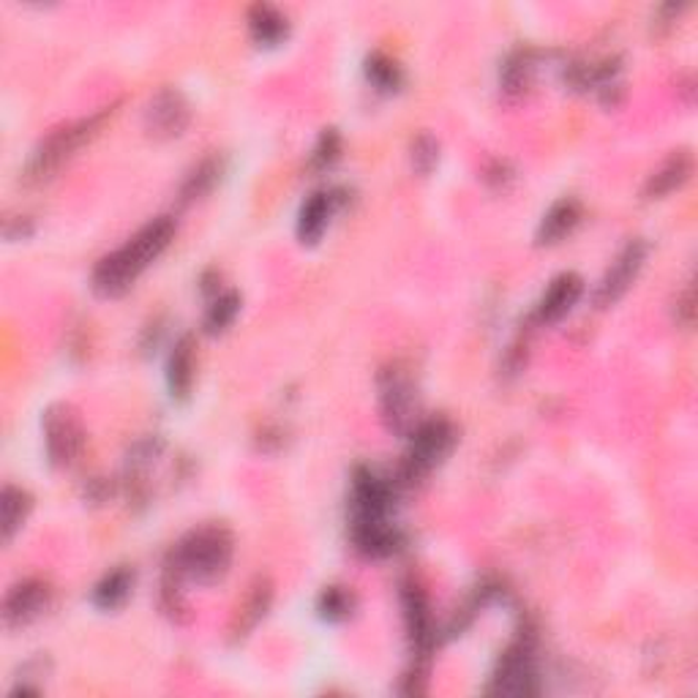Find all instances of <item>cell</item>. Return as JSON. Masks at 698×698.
<instances>
[{
	"mask_svg": "<svg viewBox=\"0 0 698 698\" xmlns=\"http://www.w3.org/2000/svg\"><path fill=\"white\" fill-rule=\"evenodd\" d=\"M235 538L221 524H205V527L186 532L167 554L164 581H161V606L167 614L183 611L180 589L183 584H216L225 579L232 565Z\"/></svg>",
	"mask_w": 698,
	"mask_h": 698,
	"instance_id": "6da1fadb",
	"label": "cell"
},
{
	"mask_svg": "<svg viewBox=\"0 0 698 698\" xmlns=\"http://www.w3.org/2000/svg\"><path fill=\"white\" fill-rule=\"evenodd\" d=\"M174 230H178V225H174L172 216H156V219H150L148 225H142L140 230L131 235L123 246L101 257L96 262L93 273H90V290H93V295L110 300L129 292L150 265L164 255L167 246L172 243Z\"/></svg>",
	"mask_w": 698,
	"mask_h": 698,
	"instance_id": "7a4b0ae2",
	"label": "cell"
},
{
	"mask_svg": "<svg viewBox=\"0 0 698 698\" xmlns=\"http://www.w3.org/2000/svg\"><path fill=\"white\" fill-rule=\"evenodd\" d=\"M112 112H116V107H104V110H99L96 116L74 120V123H66L60 126V129L50 131V134L36 146L33 153H30L26 172H22L26 183H44V180L56 178L60 167H63L77 150L86 146L88 140H93V137L99 134L101 126L107 123V118H112Z\"/></svg>",
	"mask_w": 698,
	"mask_h": 698,
	"instance_id": "3957f363",
	"label": "cell"
},
{
	"mask_svg": "<svg viewBox=\"0 0 698 698\" xmlns=\"http://www.w3.org/2000/svg\"><path fill=\"white\" fill-rule=\"evenodd\" d=\"M407 439L409 448L399 467V475H396L399 486H415L423 478H429L448 459L450 450L456 448L459 431H456V426L448 418H426L415 426L412 435Z\"/></svg>",
	"mask_w": 698,
	"mask_h": 698,
	"instance_id": "277c9868",
	"label": "cell"
},
{
	"mask_svg": "<svg viewBox=\"0 0 698 698\" xmlns=\"http://www.w3.org/2000/svg\"><path fill=\"white\" fill-rule=\"evenodd\" d=\"M538 658H535V634L529 628L519 630L513 641L499 655L491 671L486 694L489 696H535L540 690Z\"/></svg>",
	"mask_w": 698,
	"mask_h": 698,
	"instance_id": "5b68a950",
	"label": "cell"
},
{
	"mask_svg": "<svg viewBox=\"0 0 698 698\" xmlns=\"http://www.w3.org/2000/svg\"><path fill=\"white\" fill-rule=\"evenodd\" d=\"M379 412H382V423L401 437L412 435L415 426L423 420L418 388L399 363L379 375Z\"/></svg>",
	"mask_w": 698,
	"mask_h": 698,
	"instance_id": "8992f818",
	"label": "cell"
},
{
	"mask_svg": "<svg viewBox=\"0 0 698 698\" xmlns=\"http://www.w3.org/2000/svg\"><path fill=\"white\" fill-rule=\"evenodd\" d=\"M41 435H44V453L52 467L66 469L77 465L86 450V426L80 412L71 405H52L41 415Z\"/></svg>",
	"mask_w": 698,
	"mask_h": 698,
	"instance_id": "52a82bcc",
	"label": "cell"
},
{
	"mask_svg": "<svg viewBox=\"0 0 698 698\" xmlns=\"http://www.w3.org/2000/svg\"><path fill=\"white\" fill-rule=\"evenodd\" d=\"M647 251L649 246L644 243L641 238L625 243V249L614 257V262L609 265V270H606L598 290L592 295L598 309H609V306L617 303V300L630 290V285H634L636 276L641 273L644 262H647Z\"/></svg>",
	"mask_w": 698,
	"mask_h": 698,
	"instance_id": "ba28073f",
	"label": "cell"
},
{
	"mask_svg": "<svg viewBox=\"0 0 698 698\" xmlns=\"http://www.w3.org/2000/svg\"><path fill=\"white\" fill-rule=\"evenodd\" d=\"M142 123H146L148 137H153V140H174V137H180L189 129L191 104L178 88H161L148 101Z\"/></svg>",
	"mask_w": 698,
	"mask_h": 698,
	"instance_id": "9c48e42d",
	"label": "cell"
},
{
	"mask_svg": "<svg viewBox=\"0 0 698 698\" xmlns=\"http://www.w3.org/2000/svg\"><path fill=\"white\" fill-rule=\"evenodd\" d=\"M52 604V587L44 579H22L3 600V622L9 630L36 622Z\"/></svg>",
	"mask_w": 698,
	"mask_h": 698,
	"instance_id": "30bf717a",
	"label": "cell"
},
{
	"mask_svg": "<svg viewBox=\"0 0 698 698\" xmlns=\"http://www.w3.org/2000/svg\"><path fill=\"white\" fill-rule=\"evenodd\" d=\"M341 205H345V197H341L339 189H320L306 197V202L298 210V221H295V232H298L300 243H320L330 219H333V213Z\"/></svg>",
	"mask_w": 698,
	"mask_h": 698,
	"instance_id": "8fae6325",
	"label": "cell"
},
{
	"mask_svg": "<svg viewBox=\"0 0 698 698\" xmlns=\"http://www.w3.org/2000/svg\"><path fill=\"white\" fill-rule=\"evenodd\" d=\"M584 295V279L579 273H559L557 279L546 287V292L540 295L538 306L532 311V322L538 325H554L570 315L576 309V303Z\"/></svg>",
	"mask_w": 698,
	"mask_h": 698,
	"instance_id": "7c38bea8",
	"label": "cell"
},
{
	"mask_svg": "<svg viewBox=\"0 0 698 698\" xmlns=\"http://www.w3.org/2000/svg\"><path fill=\"white\" fill-rule=\"evenodd\" d=\"M195 355H197V345L191 333H183L172 345L170 358H167V388H170L172 399H178V401L189 399L191 388H195V369H197Z\"/></svg>",
	"mask_w": 698,
	"mask_h": 698,
	"instance_id": "4fadbf2b",
	"label": "cell"
},
{
	"mask_svg": "<svg viewBox=\"0 0 698 698\" xmlns=\"http://www.w3.org/2000/svg\"><path fill=\"white\" fill-rule=\"evenodd\" d=\"M690 172H694V156H690L688 150H677V153H671L658 170L649 174L647 183H644V197H647V200H664L671 191L682 189V186L688 183Z\"/></svg>",
	"mask_w": 698,
	"mask_h": 698,
	"instance_id": "5bb4252c",
	"label": "cell"
},
{
	"mask_svg": "<svg viewBox=\"0 0 698 698\" xmlns=\"http://www.w3.org/2000/svg\"><path fill=\"white\" fill-rule=\"evenodd\" d=\"M579 221L581 205L570 200V197H565V200H557L549 210H546L544 219H540L538 225V232H535V240H538L540 246L559 243V240L568 238V235L579 227Z\"/></svg>",
	"mask_w": 698,
	"mask_h": 698,
	"instance_id": "9a60e30c",
	"label": "cell"
},
{
	"mask_svg": "<svg viewBox=\"0 0 698 698\" xmlns=\"http://www.w3.org/2000/svg\"><path fill=\"white\" fill-rule=\"evenodd\" d=\"M30 510H33V497L22 486L6 483L3 495H0V532H3V544H11L14 535L20 532L22 524L28 521Z\"/></svg>",
	"mask_w": 698,
	"mask_h": 698,
	"instance_id": "2e32d148",
	"label": "cell"
},
{
	"mask_svg": "<svg viewBox=\"0 0 698 698\" xmlns=\"http://www.w3.org/2000/svg\"><path fill=\"white\" fill-rule=\"evenodd\" d=\"M287 17L276 6L257 3L249 9L251 39L260 47H276L287 39Z\"/></svg>",
	"mask_w": 698,
	"mask_h": 698,
	"instance_id": "e0dca14e",
	"label": "cell"
},
{
	"mask_svg": "<svg viewBox=\"0 0 698 698\" xmlns=\"http://www.w3.org/2000/svg\"><path fill=\"white\" fill-rule=\"evenodd\" d=\"M535 71H538V52L535 50H516L505 60L502 71H499V86L502 93L521 96L532 82Z\"/></svg>",
	"mask_w": 698,
	"mask_h": 698,
	"instance_id": "ac0fdd59",
	"label": "cell"
},
{
	"mask_svg": "<svg viewBox=\"0 0 698 698\" xmlns=\"http://www.w3.org/2000/svg\"><path fill=\"white\" fill-rule=\"evenodd\" d=\"M131 587H134V574L129 568H116L93 587V606L101 611H116L129 600Z\"/></svg>",
	"mask_w": 698,
	"mask_h": 698,
	"instance_id": "d6986e66",
	"label": "cell"
},
{
	"mask_svg": "<svg viewBox=\"0 0 698 698\" xmlns=\"http://www.w3.org/2000/svg\"><path fill=\"white\" fill-rule=\"evenodd\" d=\"M238 315H240V295L235 290L216 292L213 298H210V306L205 309V317H202L205 333L208 336L225 333Z\"/></svg>",
	"mask_w": 698,
	"mask_h": 698,
	"instance_id": "ffe728a7",
	"label": "cell"
},
{
	"mask_svg": "<svg viewBox=\"0 0 698 698\" xmlns=\"http://www.w3.org/2000/svg\"><path fill=\"white\" fill-rule=\"evenodd\" d=\"M219 174H221L219 159H213V156L202 159L200 164L195 167V170L186 174L183 186H180V202L189 205V202H195V200H202V197L208 195V191L216 186Z\"/></svg>",
	"mask_w": 698,
	"mask_h": 698,
	"instance_id": "44dd1931",
	"label": "cell"
},
{
	"mask_svg": "<svg viewBox=\"0 0 698 698\" xmlns=\"http://www.w3.org/2000/svg\"><path fill=\"white\" fill-rule=\"evenodd\" d=\"M366 77H369L371 86L382 90V93H393V90L401 88V80H405L399 63H396L393 58L385 56V52H371V56L366 58Z\"/></svg>",
	"mask_w": 698,
	"mask_h": 698,
	"instance_id": "7402d4cb",
	"label": "cell"
},
{
	"mask_svg": "<svg viewBox=\"0 0 698 698\" xmlns=\"http://www.w3.org/2000/svg\"><path fill=\"white\" fill-rule=\"evenodd\" d=\"M270 606V587L265 581L257 584L255 589L249 592V598H246V604L238 609V628H235V636L240 634H249L251 628H255L257 622L265 617V611H268Z\"/></svg>",
	"mask_w": 698,
	"mask_h": 698,
	"instance_id": "603a6c76",
	"label": "cell"
},
{
	"mask_svg": "<svg viewBox=\"0 0 698 698\" xmlns=\"http://www.w3.org/2000/svg\"><path fill=\"white\" fill-rule=\"evenodd\" d=\"M352 592L345 587H325L320 600H317V611H320L325 622H341L352 614Z\"/></svg>",
	"mask_w": 698,
	"mask_h": 698,
	"instance_id": "cb8c5ba5",
	"label": "cell"
},
{
	"mask_svg": "<svg viewBox=\"0 0 698 698\" xmlns=\"http://www.w3.org/2000/svg\"><path fill=\"white\" fill-rule=\"evenodd\" d=\"M439 161V142L435 140L431 134H418L412 140V146H409V164H412V170L420 174V178H426L431 170L437 167Z\"/></svg>",
	"mask_w": 698,
	"mask_h": 698,
	"instance_id": "d4e9b609",
	"label": "cell"
},
{
	"mask_svg": "<svg viewBox=\"0 0 698 698\" xmlns=\"http://www.w3.org/2000/svg\"><path fill=\"white\" fill-rule=\"evenodd\" d=\"M339 156H341V134L336 129H325L320 134V140H317L315 150H311L309 167L315 172H325L339 161Z\"/></svg>",
	"mask_w": 698,
	"mask_h": 698,
	"instance_id": "484cf974",
	"label": "cell"
}]
</instances>
